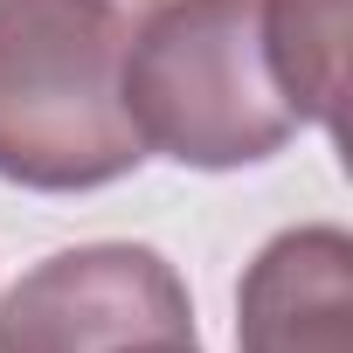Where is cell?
<instances>
[{
    "mask_svg": "<svg viewBox=\"0 0 353 353\" xmlns=\"http://www.w3.org/2000/svg\"><path fill=\"white\" fill-rule=\"evenodd\" d=\"M159 0H0V181L90 194L139 173L125 56Z\"/></svg>",
    "mask_w": 353,
    "mask_h": 353,
    "instance_id": "6da1fadb",
    "label": "cell"
},
{
    "mask_svg": "<svg viewBox=\"0 0 353 353\" xmlns=\"http://www.w3.org/2000/svg\"><path fill=\"white\" fill-rule=\"evenodd\" d=\"M125 111L145 152L194 173L263 166L305 125L263 42V0H159L125 56Z\"/></svg>",
    "mask_w": 353,
    "mask_h": 353,
    "instance_id": "7a4b0ae2",
    "label": "cell"
},
{
    "mask_svg": "<svg viewBox=\"0 0 353 353\" xmlns=\"http://www.w3.org/2000/svg\"><path fill=\"white\" fill-rule=\"evenodd\" d=\"M194 332V298L152 243H77L0 298V353H125Z\"/></svg>",
    "mask_w": 353,
    "mask_h": 353,
    "instance_id": "3957f363",
    "label": "cell"
},
{
    "mask_svg": "<svg viewBox=\"0 0 353 353\" xmlns=\"http://www.w3.org/2000/svg\"><path fill=\"white\" fill-rule=\"evenodd\" d=\"M236 353H353V236L298 222L236 284Z\"/></svg>",
    "mask_w": 353,
    "mask_h": 353,
    "instance_id": "277c9868",
    "label": "cell"
},
{
    "mask_svg": "<svg viewBox=\"0 0 353 353\" xmlns=\"http://www.w3.org/2000/svg\"><path fill=\"white\" fill-rule=\"evenodd\" d=\"M263 42L305 125H339L346 90V0H263Z\"/></svg>",
    "mask_w": 353,
    "mask_h": 353,
    "instance_id": "5b68a950",
    "label": "cell"
},
{
    "mask_svg": "<svg viewBox=\"0 0 353 353\" xmlns=\"http://www.w3.org/2000/svg\"><path fill=\"white\" fill-rule=\"evenodd\" d=\"M125 353H201V339H194V332H173V339H139V346H125Z\"/></svg>",
    "mask_w": 353,
    "mask_h": 353,
    "instance_id": "8992f818",
    "label": "cell"
}]
</instances>
